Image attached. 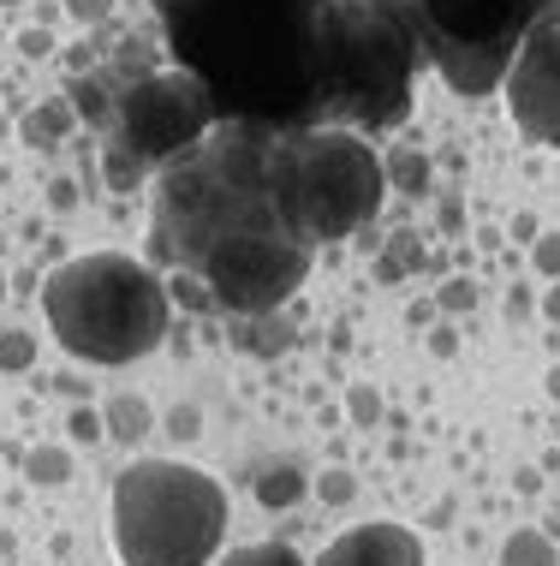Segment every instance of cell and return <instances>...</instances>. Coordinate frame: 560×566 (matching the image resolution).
Returning <instances> with one entry per match:
<instances>
[{"label": "cell", "instance_id": "obj_1", "mask_svg": "<svg viewBox=\"0 0 560 566\" xmlns=\"http://www.w3.org/2000/svg\"><path fill=\"white\" fill-rule=\"evenodd\" d=\"M281 126L221 119L203 144L161 167L149 256L161 269H191L209 281L221 316L281 311L305 286L310 251L275 197Z\"/></svg>", "mask_w": 560, "mask_h": 566}, {"label": "cell", "instance_id": "obj_2", "mask_svg": "<svg viewBox=\"0 0 560 566\" xmlns=\"http://www.w3.org/2000/svg\"><path fill=\"white\" fill-rule=\"evenodd\" d=\"M335 0H179L168 49L203 78L221 119L323 126V36Z\"/></svg>", "mask_w": 560, "mask_h": 566}, {"label": "cell", "instance_id": "obj_3", "mask_svg": "<svg viewBox=\"0 0 560 566\" xmlns=\"http://www.w3.org/2000/svg\"><path fill=\"white\" fill-rule=\"evenodd\" d=\"M54 340L84 364H131L168 340V281L119 251L72 256L42 281Z\"/></svg>", "mask_w": 560, "mask_h": 566}, {"label": "cell", "instance_id": "obj_4", "mask_svg": "<svg viewBox=\"0 0 560 566\" xmlns=\"http://www.w3.org/2000/svg\"><path fill=\"white\" fill-rule=\"evenodd\" d=\"M226 531V495L209 471L138 459L114 478V548L126 566H209Z\"/></svg>", "mask_w": 560, "mask_h": 566}, {"label": "cell", "instance_id": "obj_5", "mask_svg": "<svg viewBox=\"0 0 560 566\" xmlns=\"http://www.w3.org/2000/svg\"><path fill=\"white\" fill-rule=\"evenodd\" d=\"M275 197L305 244H335L376 221L388 197V174L364 144V132L293 126L275 144Z\"/></svg>", "mask_w": 560, "mask_h": 566}, {"label": "cell", "instance_id": "obj_6", "mask_svg": "<svg viewBox=\"0 0 560 566\" xmlns=\"http://www.w3.org/2000/svg\"><path fill=\"white\" fill-rule=\"evenodd\" d=\"M215 126H221V108L203 90V78L186 66H161V72H144V78H131L119 90L114 126L102 137L119 149H131V156L149 161V167L156 161L168 167L173 156H186L191 144H203Z\"/></svg>", "mask_w": 560, "mask_h": 566}, {"label": "cell", "instance_id": "obj_7", "mask_svg": "<svg viewBox=\"0 0 560 566\" xmlns=\"http://www.w3.org/2000/svg\"><path fill=\"white\" fill-rule=\"evenodd\" d=\"M507 108L525 137L560 149V0L525 30L507 72Z\"/></svg>", "mask_w": 560, "mask_h": 566}, {"label": "cell", "instance_id": "obj_8", "mask_svg": "<svg viewBox=\"0 0 560 566\" xmlns=\"http://www.w3.org/2000/svg\"><path fill=\"white\" fill-rule=\"evenodd\" d=\"M316 566H423V537L393 518H376V525L340 531L335 543L316 555Z\"/></svg>", "mask_w": 560, "mask_h": 566}, {"label": "cell", "instance_id": "obj_9", "mask_svg": "<svg viewBox=\"0 0 560 566\" xmlns=\"http://www.w3.org/2000/svg\"><path fill=\"white\" fill-rule=\"evenodd\" d=\"M233 346L251 352V358H281L293 346V316L263 311V316H233Z\"/></svg>", "mask_w": 560, "mask_h": 566}, {"label": "cell", "instance_id": "obj_10", "mask_svg": "<svg viewBox=\"0 0 560 566\" xmlns=\"http://www.w3.org/2000/svg\"><path fill=\"white\" fill-rule=\"evenodd\" d=\"M66 102H72V114L89 119L96 132H108L114 126V102H119V84L108 78V72H78V78L66 84Z\"/></svg>", "mask_w": 560, "mask_h": 566}, {"label": "cell", "instance_id": "obj_11", "mask_svg": "<svg viewBox=\"0 0 560 566\" xmlns=\"http://www.w3.org/2000/svg\"><path fill=\"white\" fill-rule=\"evenodd\" d=\"M305 495H310V483H305V471H298L293 459H268V465L256 471V501H263V507L286 513V507H298Z\"/></svg>", "mask_w": 560, "mask_h": 566}, {"label": "cell", "instance_id": "obj_12", "mask_svg": "<svg viewBox=\"0 0 560 566\" xmlns=\"http://www.w3.org/2000/svg\"><path fill=\"white\" fill-rule=\"evenodd\" d=\"M102 423H108V436H114V441L138 448V441L156 430V411H149V400H138V394H114L108 411H102Z\"/></svg>", "mask_w": 560, "mask_h": 566}, {"label": "cell", "instance_id": "obj_13", "mask_svg": "<svg viewBox=\"0 0 560 566\" xmlns=\"http://www.w3.org/2000/svg\"><path fill=\"white\" fill-rule=\"evenodd\" d=\"M72 126H78V114H72V102L60 96V102H42V108H30L24 119H19V132H24V144L30 149H49V144H60Z\"/></svg>", "mask_w": 560, "mask_h": 566}, {"label": "cell", "instance_id": "obj_14", "mask_svg": "<svg viewBox=\"0 0 560 566\" xmlns=\"http://www.w3.org/2000/svg\"><path fill=\"white\" fill-rule=\"evenodd\" d=\"M382 174H388V186L400 197H423V191H430V156H423V149H393V156L382 161Z\"/></svg>", "mask_w": 560, "mask_h": 566}, {"label": "cell", "instance_id": "obj_15", "mask_svg": "<svg viewBox=\"0 0 560 566\" xmlns=\"http://www.w3.org/2000/svg\"><path fill=\"white\" fill-rule=\"evenodd\" d=\"M412 269H423V239L418 233H393L388 251L376 256V281H405Z\"/></svg>", "mask_w": 560, "mask_h": 566}, {"label": "cell", "instance_id": "obj_16", "mask_svg": "<svg viewBox=\"0 0 560 566\" xmlns=\"http://www.w3.org/2000/svg\"><path fill=\"white\" fill-rule=\"evenodd\" d=\"M168 304H186L191 316H221V304H215V293H209V281H203V274H191V269H173Z\"/></svg>", "mask_w": 560, "mask_h": 566}, {"label": "cell", "instance_id": "obj_17", "mask_svg": "<svg viewBox=\"0 0 560 566\" xmlns=\"http://www.w3.org/2000/svg\"><path fill=\"white\" fill-rule=\"evenodd\" d=\"M144 174H149V161H138L119 144H102V179H108V191H138Z\"/></svg>", "mask_w": 560, "mask_h": 566}, {"label": "cell", "instance_id": "obj_18", "mask_svg": "<svg viewBox=\"0 0 560 566\" xmlns=\"http://www.w3.org/2000/svg\"><path fill=\"white\" fill-rule=\"evenodd\" d=\"M24 478L30 483H66L72 478V459H66V448H30L24 453Z\"/></svg>", "mask_w": 560, "mask_h": 566}, {"label": "cell", "instance_id": "obj_19", "mask_svg": "<svg viewBox=\"0 0 560 566\" xmlns=\"http://www.w3.org/2000/svg\"><path fill=\"white\" fill-rule=\"evenodd\" d=\"M215 566H305V560H298V548H286V543H251V548L221 555Z\"/></svg>", "mask_w": 560, "mask_h": 566}, {"label": "cell", "instance_id": "obj_20", "mask_svg": "<svg viewBox=\"0 0 560 566\" xmlns=\"http://www.w3.org/2000/svg\"><path fill=\"white\" fill-rule=\"evenodd\" d=\"M501 566H554V548L537 537V531H519V537L507 543V555H501Z\"/></svg>", "mask_w": 560, "mask_h": 566}, {"label": "cell", "instance_id": "obj_21", "mask_svg": "<svg viewBox=\"0 0 560 566\" xmlns=\"http://www.w3.org/2000/svg\"><path fill=\"white\" fill-rule=\"evenodd\" d=\"M30 364H36V340H30L24 328H7L0 334V370L19 376V370H30Z\"/></svg>", "mask_w": 560, "mask_h": 566}, {"label": "cell", "instance_id": "obj_22", "mask_svg": "<svg viewBox=\"0 0 560 566\" xmlns=\"http://www.w3.org/2000/svg\"><path fill=\"white\" fill-rule=\"evenodd\" d=\"M310 489L328 501V507H346V501L358 495V478H352V471H340V465H335V471H323V478H316Z\"/></svg>", "mask_w": 560, "mask_h": 566}, {"label": "cell", "instance_id": "obj_23", "mask_svg": "<svg viewBox=\"0 0 560 566\" xmlns=\"http://www.w3.org/2000/svg\"><path fill=\"white\" fill-rule=\"evenodd\" d=\"M435 304H442L447 316H459V311H472V304H477V286L465 281V274H453V281L442 286V298H435Z\"/></svg>", "mask_w": 560, "mask_h": 566}, {"label": "cell", "instance_id": "obj_24", "mask_svg": "<svg viewBox=\"0 0 560 566\" xmlns=\"http://www.w3.org/2000/svg\"><path fill=\"white\" fill-rule=\"evenodd\" d=\"M346 406H352V423H376V418H382V394H376V388H352V394H346Z\"/></svg>", "mask_w": 560, "mask_h": 566}, {"label": "cell", "instance_id": "obj_25", "mask_svg": "<svg viewBox=\"0 0 560 566\" xmlns=\"http://www.w3.org/2000/svg\"><path fill=\"white\" fill-rule=\"evenodd\" d=\"M537 274H549V281H560V233H537Z\"/></svg>", "mask_w": 560, "mask_h": 566}, {"label": "cell", "instance_id": "obj_26", "mask_svg": "<svg viewBox=\"0 0 560 566\" xmlns=\"http://www.w3.org/2000/svg\"><path fill=\"white\" fill-rule=\"evenodd\" d=\"M66 12H72L78 24H108L114 0H66Z\"/></svg>", "mask_w": 560, "mask_h": 566}, {"label": "cell", "instance_id": "obj_27", "mask_svg": "<svg viewBox=\"0 0 560 566\" xmlns=\"http://www.w3.org/2000/svg\"><path fill=\"white\" fill-rule=\"evenodd\" d=\"M168 430H173L179 441H191L197 430H203V411H197V406H179L173 418H168Z\"/></svg>", "mask_w": 560, "mask_h": 566}, {"label": "cell", "instance_id": "obj_28", "mask_svg": "<svg viewBox=\"0 0 560 566\" xmlns=\"http://www.w3.org/2000/svg\"><path fill=\"white\" fill-rule=\"evenodd\" d=\"M72 436H78V441H96V436H108V423H102L96 411L78 406V411H72Z\"/></svg>", "mask_w": 560, "mask_h": 566}, {"label": "cell", "instance_id": "obj_29", "mask_svg": "<svg viewBox=\"0 0 560 566\" xmlns=\"http://www.w3.org/2000/svg\"><path fill=\"white\" fill-rule=\"evenodd\" d=\"M49 209H54V216L78 209V191H72V179H54V186H49Z\"/></svg>", "mask_w": 560, "mask_h": 566}, {"label": "cell", "instance_id": "obj_30", "mask_svg": "<svg viewBox=\"0 0 560 566\" xmlns=\"http://www.w3.org/2000/svg\"><path fill=\"white\" fill-rule=\"evenodd\" d=\"M19 49H24L30 60H42V54H54V42H49V30H24V36H19Z\"/></svg>", "mask_w": 560, "mask_h": 566}, {"label": "cell", "instance_id": "obj_31", "mask_svg": "<svg viewBox=\"0 0 560 566\" xmlns=\"http://www.w3.org/2000/svg\"><path fill=\"white\" fill-rule=\"evenodd\" d=\"M542 316H549V323H560V281L549 286V293H542Z\"/></svg>", "mask_w": 560, "mask_h": 566}, {"label": "cell", "instance_id": "obj_32", "mask_svg": "<svg viewBox=\"0 0 560 566\" xmlns=\"http://www.w3.org/2000/svg\"><path fill=\"white\" fill-rule=\"evenodd\" d=\"M430 346H435V352H442V358H447V352H453V328H435V334H430Z\"/></svg>", "mask_w": 560, "mask_h": 566}, {"label": "cell", "instance_id": "obj_33", "mask_svg": "<svg viewBox=\"0 0 560 566\" xmlns=\"http://www.w3.org/2000/svg\"><path fill=\"white\" fill-rule=\"evenodd\" d=\"M149 7H156V12H161V19H168V12L179 7V0H149Z\"/></svg>", "mask_w": 560, "mask_h": 566}, {"label": "cell", "instance_id": "obj_34", "mask_svg": "<svg viewBox=\"0 0 560 566\" xmlns=\"http://www.w3.org/2000/svg\"><path fill=\"white\" fill-rule=\"evenodd\" d=\"M549 394H554V400H560V364H554V370H549Z\"/></svg>", "mask_w": 560, "mask_h": 566}, {"label": "cell", "instance_id": "obj_35", "mask_svg": "<svg viewBox=\"0 0 560 566\" xmlns=\"http://www.w3.org/2000/svg\"><path fill=\"white\" fill-rule=\"evenodd\" d=\"M0 298H7V269H0Z\"/></svg>", "mask_w": 560, "mask_h": 566}, {"label": "cell", "instance_id": "obj_36", "mask_svg": "<svg viewBox=\"0 0 560 566\" xmlns=\"http://www.w3.org/2000/svg\"><path fill=\"white\" fill-rule=\"evenodd\" d=\"M0 7H19V0H0Z\"/></svg>", "mask_w": 560, "mask_h": 566}]
</instances>
